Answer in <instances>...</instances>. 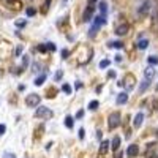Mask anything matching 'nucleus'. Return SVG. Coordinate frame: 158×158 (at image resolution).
Wrapping results in <instances>:
<instances>
[{
	"instance_id": "2",
	"label": "nucleus",
	"mask_w": 158,
	"mask_h": 158,
	"mask_svg": "<svg viewBox=\"0 0 158 158\" xmlns=\"http://www.w3.org/2000/svg\"><path fill=\"white\" fill-rule=\"evenodd\" d=\"M119 125H120V114L119 112L109 114V119H107V126H109V130H115Z\"/></svg>"
},
{
	"instance_id": "1",
	"label": "nucleus",
	"mask_w": 158,
	"mask_h": 158,
	"mask_svg": "<svg viewBox=\"0 0 158 158\" xmlns=\"http://www.w3.org/2000/svg\"><path fill=\"white\" fill-rule=\"evenodd\" d=\"M150 11H152V0H144V2H141L139 6L136 8L138 16H147Z\"/></svg>"
},
{
	"instance_id": "33",
	"label": "nucleus",
	"mask_w": 158,
	"mask_h": 158,
	"mask_svg": "<svg viewBox=\"0 0 158 158\" xmlns=\"http://www.w3.org/2000/svg\"><path fill=\"white\" fill-rule=\"evenodd\" d=\"M21 52H22V46H18V48H16V55H19Z\"/></svg>"
},
{
	"instance_id": "15",
	"label": "nucleus",
	"mask_w": 158,
	"mask_h": 158,
	"mask_svg": "<svg viewBox=\"0 0 158 158\" xmlns=\"http://www.w3.org/2000/svg\"><path fill=\"white\" fill-rule=\"evenodd\" d=\"M73 125H74V119H73L71 115H67V117H65V126H67V128H73Z\"/></svg>"
},
{
	"instance_id": "34",
	"label": "nucleus",
	"mask_w": 158,
	"mask_h": 158,
	"mask_svg": "<svg viewBox=\"0 0 158 158\" xmlns=\"http://www.w3.org/2000/svg\"><path fill=\"white\" fill-rule=\"evenodd\" d=\"M5 130H6V126H5V125H0V134L5 133Z\"/></svg>"
},
{
	"instance_id": "24",
	"label": "nucleus",
	"mask_w": 158,
	"mask_h": 158,
	"mask_svg": "<svg viewBox=\"0 0 158 158\" xmlns=\"http://www.w3.org/2000/svg\"><path fill=\"white\" fill-rule=\"evenodd\" d=\"M109 48H122V43L120 41H112V43H109Z\"/></svg>"
},
{
	"instance_id": "8",
	"label": "nucleus",
	"mask_w": 158,
	"mask_h": 158,
	"mask_svg": "<svg viewBox=\"0 0 158 158\" xmlns=\"http://www.w3.org/2000/svg\"><path fill=\"white\" fill-rule=\"evenodd\" d=\"M107 150H109V141H103L101 144H100V149H98L100 157H105L107 153Z\"/></svg>"
},
{
	"instance_id": "11",
	"label": "nucleus",
	"mask_w": 158,
	"mask_h": 158,
	"mask_svg": "<svg viewBox=\"0 0 158 158\" xmlns=\"http://www.w3.org/2000/svg\"><path fill=\"white\" fill-rule=\"evenodd\" d=\"M155 74H157V71L153 70L152 67H149L147 70H144V78L147 79V81H152L153 78H155Z\"/></svg>"
},
{
	"instance_id": "7",
	"label": "nucleus",
	"mask_w": 158,
	"mask_h": 158,
	"mask_svg": "<svg viewBox=\"0 0 158 158\" xmlns=\"http://www.w3.org/2000/svg\"><path fill=\"white\" fill-rule=\"evenodd\" d=\"M128 32H130V25L126 24V22H123V24H120V25H117V27H115V33H117L119 37L126 35Z\"/></svg>"
},
{
	"instance_id": "39",
	"label": "nucleus",
	"mask_w": 158,
	"mask_h": 158,
	"mask_svg": "<svg viewBox=\"0 0 158 158\" xmlns=\"http://www.w3.org/2000/svg\"><path fill=\"white\" fill-rule=\"evenodd\" d=\"M38 51L44 52V51H46V46H38Z\"/></svg>"
},
{
	"instance_id": "13",
	"label": "nucleus",
	"mask_w": 158,
	"mask_h": 158,
	"mask_svg": "<svg viewBox=\"0 0 158 158\" xmlns=\"http://www.w3.org/2000/svg\"><path fill=\"white\" fill-rule=\"evenodd\" d=\"M5 2L8 3V6H10V8H13V10H19L22 6L21 0H5Z\"/></svg>"
},
{
	"instance_id": "9",
	"label": "nucleus",
	"mask_w": 158,
	"mask_h": 158,
	"mask_svg": "<svg viewBox=\"0 0 158 158\" xmlns=\"http://www.w3.org/2000/svg\"><path fill=\"white\" fill-rule=\"evenodd\" d=\"M126 153H128L130 158H134V157L138 155V153H139V147H138L136 144H131V145L128 147V150H126Z\"/></svg>"
},
{
	"instance_id": "18",
	"label": "nucleus",
	"mask_w": 158,
	"mask_h": 158,
	"mask_svg": "<svg viewBox=\"0 0 158 158\" xmlns=\"http://www.w3.org/2000/svg\"><path fill=\"white\" fill-rule=\"evenodd\" d=\"M149 46V40H139V43H138V48L139 49H145Z\"/></svg>"
},
{
	"instance_id": "12",
	"label": "nucleus",
	"mask_w": 158,
	"mask_h": 158,
	"mask_svg": "<svg viewBox=\"0 0 158 158\" xmlns=\"http://www.w3.org/2000/svg\"><path fill=\"white\" fill-rule=\"evenodd\" d=\"M126 101H128V93H126V92H122V93H119L117 100H115V103H117V105H125Z\"/></svg>"
},
{
	"instance_id": "14",
	"label": "nucleus",
	"mask_w": 158,
	"mask_h": 158,
	"mask_svg": "<svg viewBox=\"0 0 158 158\" xmlns=\"http://www.w3.org/2000/svg\"><path fill=\"white\" fill-rule=\"evenodd\" d=\"M119 147H120V138H119V136H115L114 139H112V142H111V149H112L114 152H117Z\"/></svg>"
},
{
	"instance_id": "16",
	"label": "nucleus",
	"mask_w": 158,
	"mask_h": 158,
	"mask_svg": "<svg viewBox=\"0 0 158 158\" xmlns=\"http://www.w3.org/2000/svg\"><path fill=\"white\" fill-rule=\"evenodd\" d=\"M105 22H106V19L103 18V16H97V18H95V24L93 25L97 27V29H100V25H103Z\"/></svg>"
},
{
	"instance_id": "30",
	"label": "nucleus",
	"mask_w": 158,
	"mask_h": 158,
	"mask_svg": "<svg viewBox=\"0 0 158 158\" xmlns=\"http://www.w3.org/2000/svg\"><path fill=\"white\" fill-rule=\"evenodd\" d=\"M35 14V10L33 8H27V16H33Z\"/></svg>"
},
{
	"instance_id": "21",
	"label": "nucleus",
	"mask_w": 158,
	"mask_h": 158,
	"mask_svg": "<svg viewBox=\"0 0 158 158\" xmlns=\"http://www.w3.org/2000/svg\"><path fill=\"white\" fill-rule=\"evenodd\" d=\"M49 5H51V0H46L43 3V8H41V13H46V11L49 10Z\"/></svg>"
},
{
	"instance_id": "41",
	"label": "nucleus",
	"mask_w": 158,
	"mask_h": 158,
	"mask_svg": "<svg viewBox=\"0 0 158 158\" xmlns=\"http://www.w3.org/2000/svg\"><path fill=\"white\" fill-rule=\"evenodd\" d=\"M95 3V0H88V5H93Z\"/></svg>"
},
{
	"instance_id": "4",
	"label": "nucleus",
	"mask_w": 158,
	"mask_h": 158,
	"mask_svg": "<svg viewBox=\"0 0 158 158\" xmlns=\"http://www.w3.org/2000/svg\"><path fill=\"white\" fill-rule=\"evenodd\" d=\"M40 101H41V97L38 93H30V95H27V98H25V105L29 107L38 106V105H40Z\"/></svg>"
},
{
	"instance_id": "29",
	"label": "nucleus",
	"mask_w": 158,
	"mask_h": 158,
	"mask_svg": "<svg viewBox=\"0 0 158 158\" xmlns=\"http://www.w3.org/2000/svg\"><path fill=\"white\" fill-rule=\"evenodd\" d=\"M62 76H63V71H57L54 78H55V81H59V79H62Z\"/></svg>"
},
{
	"instance_id": "25",
	"label": "nucleus",
	"mask_w": 158,
	"mask_h": 158,
	"mask_svg": "<svg viewBox=\"0 0 158 158\" xmlns=\"http://www.w3.org/2000/svg\"><path fill=\"white\" fill-rule=\"evenodd\" d=\"M149 63H152V65H157V63H158V59H157L155 55L149 57Z\"/></svg>"
},
{
	"instance_id": "36",
	"label": "nucleus",
	"mask_w": 158,
	"mask_h": 158,
	"mask_svg": "<svg viewBox=\"0 0 158 158\" xmlns=\"http://www.w3.org/2000/svg\"><path fill=\"white\" fill-rule=\"evenodd\" d=\"M107 78H115V71H109L107 73Z\"/></svg>"
},
{
	"instance_id": "38",
	"label": "nucleus",
	"mask_w": 158,
	"mask_h": 158,
	"mask_svg": "<svg viewBox=\"0 0 158 158\" xmlns=\"http://www.w3.org/2000/svg\"><path fill=\"white\" fill-rule=\"evenodd\" d=\"M84 134H86V131H84V128H82V130H79V138H81V139L84 138Z\"/></svg>"
},
{
	"instance_id": "28",
	"label": "nucleus",
	"mask_w": 158,
	"mask_h": 158,
	"mask_svg": "<svg viewBox=\"0 0 158 158\" xmlns=\"http://www.w3.org/2000/svg\"><path fill=\"white\" fill-rule=\"evenodd\" d=\"M27 65H29V57L24 55V59H22V68H25Z\"/></svg>"
},
{
	"instance_id": "10",
	"label": "nucleus",
	"mask_w": 158,
	"mask_h": 158,
	"mask_svg": "<svg viewBox=\"0 0 158 158\" xmlns=\"http://www.w3.org/2000/svg\"><path fill=\"white\" fill-rule=\"evenodd\" d=\"M142 120H144V114L138 112L136 117H134V120H133V126H134V128H139V126L142 125Z\"/></svg>"
},
{
	"instance_id": "17",
	"label": "nucleus",
	"mask_w": 158,
	"mask_h": 158,
	"mask_svg": "<svg viewBox=\"0 0 158 158\" xmlns=\"http://www.w3.org/2000/svg\"><path fill=\"white\" fill-rule=\"evenodd\" d=\"M44 81H46V73H43L41 76H38V78L35 79V86H43Z\"/></svg>"
},
{
	"instance_id": "22",
	"label": "nucleus",
	"mask_w": 158,
	"mask_h": 158,
	"mask_svg": "<svg viewBox=\"0 0 158 158\" xmlns=\"http://www.w3.org/2000/svg\"><path fill=\"white\" fill-rule=\"evenodd\" d=\"M149 86H150V81H147V79H145L144 82L141 84V88H139V90H141V92H144V90H145V88H147Z\"/></svg>"
},
{
	"instance_id": "26",
	"label": "nucleus",
	"mask_w": 158,
	"mask_h": 158,
	"mask_svg": "<svg viewBox=\"0 0 158 158\" xmlns=\"http://www.w3.org/2000/svg\"><path fill=\"white\" fill-rule=\"evenodd\" d=\"M109 67V60H101L100 62V68H106Z\"/></svg>"
},
{
	"instance_id": "27",
	"label": "nucleus",
	"mask_w": 158,
	"mask_h": 158,
	"mask_svg": "<svg viewBox=\"0 0 158 158\" xmlns=\"http://www.w3.org/2000/svg\"><path fill=\"white\" fill-rule=\"evenodd\" d=\"M3 158H16V155L11 152H3Z\"/></svg>"
},
{
	"instance_id": "20",
	"label": "nucleus",
	"mask_w": 158,
	"mask_h": 158,
	"mask_svg": "<svg viewBox=\"0 0 158 158\" xmlns=\"http://www.w3.org/2000/svg\"><path fill=\"white\" fill-rule=\"evenodd\" d=\"M98 106H100V103L97 101V100H93V101H90V103H88V109H92V111H95Z\"/></svg>"
},
{
	"instance_id": "6",
	"label": "nucleus",
	"mask_w": 158,
	"mask_h": 158,
	"mask_svg": "<svg viewBox=\"0 0 158 158\" xmlns=\"http://www.w3.org/2000/svg\"><path fill=\"white\" fill-rule=\"evenodd\" d=\"M93 11H95V6L93 5H88L86 11H84V14H82V21L84 22H88L92 19V16H93Z\"/></svg>"
},
{
	"instance_id": "5",
	"label": "nucleus",
	"mask_w": 158,
	"mask_h": 158,
	"mask_svg": "<svg viewBox=\"0 0 158 158\" xmlns=\"http://www.w3.org/2000/svg\"><path fill=\"white\" fill-rule=\"evenodd\" d=\"M35 117L37 119H46V117H52V111L46 106H40L38 109L35 111Z\"/></svg>"
},
{
	"instance_id": "3",
	"label": "nucleus",
	"mask_w": 158,
	"mask_h": 158,
	"mask_svg": "<svg viewBox=\"0 0 158 158\" xmlns=\"http://www.w3.org/2000/svg\"><path fill=\"white\" fill-rule=\"evenodd\" d=\"M134 84H136V78H134L133 74H126L125 78H123V81L120 82V86L125 87V90H133Z\"/></svg>"
},
{
	"instance_id": "32",
	"label": "nucleus",
	"mask_w": 158,
	"mask_h": 158,
	"mask_svg": "<svg viewBox=\"0 0 158 158\" xmlns=\"http://www.w3.org/2000/svg\"><path fill=\"white\" fill-rule=\"evenodd\" d=\"M82 115H84V111L81 109V111H78V114H76V119H81Z\"/></svg>"
},
{
	"instance_id": "19",
	"label": "nucleus",
	"mask_w": 158,
	"mask_h": 158,
	"mask_svg": "<svg viewBox=\"0 0 158 158\" xmlns=\"http://www.w3.org/2000/svg\"><path fill=\"white\" fill-rule=\"evenodd\" d=\"M106 2H100V11H101V16L105 18L106 16Z\"/></svg>"
},
{
	"instance_id": "37",
	"label": "nucleus",
	"mask_w": 158,
	"mask_h": 158,
	"mask_svg": "<svg viewBox=\"0 0 158 158\" xmlns=\"http://www.w3.org/2000/svg\"><path fill=\"white\" fill-rule=\"evenodd\" d=\"M48 48L51 49V51H55V46H54L52 43H48Z\"/></svg>"
},
{
	"instance_id": "31",
	"label": "nucleus",
	"mask_w": 158,
	"mask_h": 158,
	"mask_svg": "<svg viewBox=\"0 0 158 158\" xmlns=\"http://www.w3.org/2000/svg\"><path fill=\"white\" fill-rule=\"evenodd\" d=\"M16 25L18 27H24L25 25V21H16Z\"/></svg>"
},
{
	"instance_id": "23",
	"label": "nucleus",
	"mask_w": 158,
	"mask_h": 158,
	"mask_svg": "<svg viewBox=\"0 0 158 158\" xmlns=\"http://www.w3.org/2000/svg\"><path fill=\"white\" fill-rule=\"evenodd\" d=\"M62 90H63L65 93H71V87L68 86V84H63V86H62Z\"/></svg>"
},
{
	"instance_id": "40",
	"label": "nucleus",
	"mask_w": 158,
	"mask_h": 158,
	"mask_svg": "<svg viewBox=\"0 0 158 158\" xmlns=\"http://www.w3.org/2000/svg\"><path fill=\"white\" fill-rule=\"evenodd\" d=\"M123 157V153H117V155H115V158H122Z\"/></svg>"
},
{
	"instance_id": "35",
	"label": "nucleus",
	"mask_w": 158,
	"mask_h": 158,
	"mask_svg": "<svg viewBox=\"0 0 158 158\" xmlns=\"http://www.w3.org/2000/svg\"><path fill=\"white\" fill-rule=\"evenodd\" d=\"M62 55H63V59H67V57H68V51H67V49H63V51H62Z\"/></svg>"
}]
</instances>
